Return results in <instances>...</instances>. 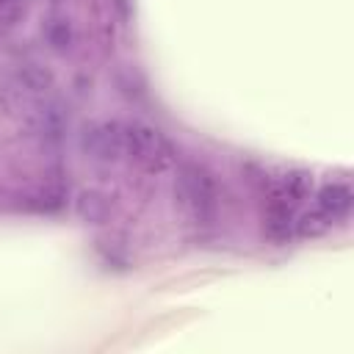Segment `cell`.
I'll list each match as a JSON object with an SVG mask.
<instances>
[{"label": "cell", "mask_w": 354, "mask_h": 354, "mask_svg": "<svg viewBox=\"0 0 354 354\" xmlns=\"http://www.w3.org/2000/svg\"><path fill=\"white\" fill-rule=\"evenodd\" d=\"M329 227H332V218L324 216L318 207H315L313 213H304V216L296 221V232H299L301 238H318V235H324Z\"/></svg>", "instance_id": "cell-8"}, {"label": "cell", "mask_w": 354, "mask_h": 354, "mask_svg": "<svg viewBox=\"0 0 354 354\" xmlns=\"http://www.w3.org/2000/svg\"><path fill=\"white\" fill-rule=\"evenodd\" d=\"M122 152L130 155L147 171H163L174 163V152L163 133L141 122L122 124Z\"/></svg>", "instance_id": "cell-1"}, {"label": "cell", "mask_w": 354, "mask_h": 354, "mask_svg": "<svg viewBox=\"0 0 354 354\" xmlns=\"http://www.w3.org/2000/svg\"><path fill=\"white\" fill-rule=\"evenodd\" d=\"M290 227H293V207L282 205V202H271L268 199V213H266V235L277 243L290 238Z\"/></svg>", "instance_id": "cell-6"}, {"label": "cell", "mask_w": 354, "mask_h": 354, "mask_svg": "<svg viewBox=\"0 0 354 354\" xmlns=\"http://www.w3.org/2000/svg\"><path fill=\"white\" fill-rule=\"evenodd\" d=\"M177 194H180V202L191 213L194 221H199V224L213 221V216H216V185H213V177L202 166L185 163L180 169Z\"/></svg>", "instance_id": "cell-2"}, {"label": "cell", "mask_w": 354, "mask_h": 354, "mask_svg": "<svg viewBox=\"0 0 354 354\" xmlns=\"http://www.w3.org/2000/svg\"><path fill=\"white\" fill-rule=\"evenodd\" d=\"M318 210L324 213V216H329L332 221L335 218H340V216H346L348 210H351V188L348 185H343V183H329V185H324L321 191H318Z\"/></svg>", "instance_id": "cell-5"}, {"label": "cell", "mask_w": 354, "mask_h": 354, "mask_svg": "<svg viewBox=\"0 0 354 354\" xmlns=\"http://www.w3.org/2000/svg\"><path fill=\"white\" fill-rule=\"evenodd\" d=\"M77 213H80V218H86L91 224H100V221L108 218V199L97 191H83L77 196Z\"/></svg>", "instance_id": "cell-7"}, {"label": "cell", "mask_w": 354, "mask_h": 354, "mask_svg": "<svg viewBox=\"0 0 354 354\" xmlns=\"http://www.w3.org/2000/svg\"><path fill=\"white\" fill-rule=\"evenodd\" d=\"M313 191V177L307 171H288L274 188H271V202H282L288 207H296L301 199H307Z\"/></svg>", "instance_id": "cell-4"}, {"label": "cell", "mask_w": 354, "mask_h": 354, "mask_svg": "<svg viewBox=\"0 0 354 354\" xmlns=\"http://www.w3.org/2000/svg\"><path fill=\"white\" fill-rule=\"evenodd\" d=\"M83 149L97 160H116L122 152V124H94L83 136Z\"/></svg>", "instance_id": "cell-3"}]
</instances>
